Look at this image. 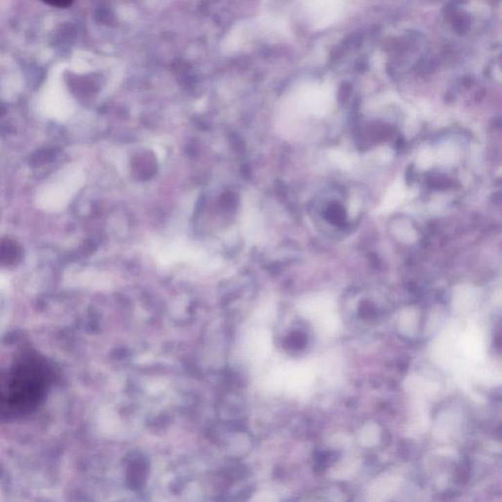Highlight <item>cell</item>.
<instances>
[{
    "instance_id": "obj_1",
    "label": "cell",
    "mask_w": 502,
    "mask_h": 502,
    "mask_svg": "<svg viewBox=\"0 0 502 502\" xmlns=\"http://www.w3.org/2000/svg\"><path fill=\"white\" fill-rule=\"evenodd\" d=\"M51 371L35 356L19 360L8 370L0 371V421L30 413L46 397Z\"/></svg>"
},
{
    "instance_id": "obj_2",
    "label": "cell",
    "mask_w": 502,
    "mask_h": 502,
    "mask_svg": "<svg viewBox=\"0 0 502 502\" xmlns=\"http://www.w3.org/2000/svg\"><path fill=\"white\" fill-rule=\"evenodd\" d=\"M153 257L163 265L176 262L201 263L206 259V253L183 239L159 241L153 245Z\"/></svg>"
},
{
    "instance_id": "obj_4",
    "label": "cell",
    "mask_w": 502,
    "mask_h": 502,
    "mask_svg": "<svg viewBox=\"0 0 502 502\" xmlns=\"http://www.w3.org/2000/svg\"><path fill=\"white\" fill-rule=\"evenodd\" d=\"M47 6L58 7V8H67L72 6L75 0H42Z\"/></svg>"
},
{
    "instance_id": "obj_3",
    "label": "cell",
    "mask_w": 502,
    "mask_h": 502,
    "mask_svg": "<svg viewBox=\"0 0 502 502\" xmlns=\"http://www.w3.org/2000/svg\"><path fill=\"white\" fill-rule=\"evenodd\" d=\"M20 257L18 246L12 241L0 243V262L2 264H13Z\"/></svg>"
}]
</instances>
